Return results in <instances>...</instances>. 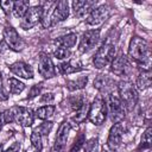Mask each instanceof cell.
<instances>
[{"instance_id": "cell-36", "label": "cell", "mask_w": 152, "mask_h": 152, "mask_svg": "<svg viewBox=\"0 0 152 152\" xmlns=\"http://www.w3.org/2000/svg\"><path fill=\"white\" fill-rule=\"evenodd\" d=\"M19 150H20V144L19 142H14L5 152H19Z\"/></svg>"}, {"instance_id": "cell-19", "label": "cell", "mask_w": 152, "mask_h": 152, "mask_svg": "<svg viewBox=\"0 0 152 152\" xmlns=\"http://www.w3.org/2000/svg\"><path fill=\"white\" fill-rule=\"evenodd\" d=\"M59 70L63 75H69V74H72V72H76V71H80L82 70V65L80 62H76V61H70V62H64L59 65Z\"/></svg>"}, {"instance_id": "cell-3", "label": "cell", "mask_w": 152, "mask_h": 152, "mask_svg": "<svg viewBox=\"0 0 152 152\" xmlns=\"http://www.w3.org/2000/svg\"><path fill=\"white\" fill-rule=\"evenodd\" d=\"M107 115V106L104 100L101 96H97L93 103L89 106V112H88V120L94 124V125H101L106 120Z\"/></svg>"}, {"instance_id": "cell-5", "label": "cell", "mask_w": 152, "mask_h": 152, "mask_svg": "<svg viewBox=\"0 0 152 152\" xmlns=\"http://www.w3.org/2000/svg\"><path fill=\"white\" fill-rule=\"evenodd\" d=\"M114 53H115V48L113 44L104 43L101 45V48L97 50V52L94 56V65L97 69H101L106 66L107 64L112 63L114 59Z\"/></svg>"}, {"instance_id": "cell-14", "label": "cell", "mask_w": 152, "mask_h": 152, "mask_svg": "<svg viewBox=\"0 0 152 152\" xmlns=\"http://www.w3.org/2000/svg\"><path fill=\"white\" fill-rule=\"evenodd\" d=\"M96 6V1L91 0H77V1H74L72 2V10H74V13L75 15L77 17H83L86 15L87 13H90Z\"/></svg>"}, {"instance_id": "cell-1", "label": "cell", "mask_w": 152, "mask_h": 152, "mask_svg": "<svg viewBox=\"0 0 152 152\" xmlns=\"http://www.w3.org/2000/svg\"><path fill=\"white\" fill-rule=\"evenodd\" d=\"M128 55L129 57L138 64H146L150 62V46L148 43L140 38V37H133L129 43L128 48Z\"/></svg>"}, {"instance_id": "cell-40", "label": "cell", "mask_w": 152, "mask_h": 152, "mask_svg": "<svg viewBox=\"0 0 152 152\" xmlns=\"http://www.w3.org/2000/svg\"><path fill=\"white\" fill-rule=\"evenodd\" d=\"M0 152H2V144H0Z\"/></svg>"}, {"instance_id": "cell-32", "label": "cell", "mask_w": 152, "mask_h": 152, "mask_svg": "<svg viewBox=\"0 0 152 152\" xmlns=\"http://www.w3.org/2000/svg\"><path fill=\"white\" fill-rule=\"evenodd\" d=\"M55 56H56L58 59H64V58H68V57L70 56V51H69V49H66V48L59 46V48H57V50L55 51Z\"/></svg>"}, {"instance_id": "cell-4", "label": "cell", "mask_w": 152, "mask_h": 152, "mask_svg": "<svg viewBox=\"0 0 152 152\" xmlns=\"http://www.w3.org/2000/svg\"><path fill=\"white\" fill-rule=\"evenodd\" d=\"M119 99L121 100L124 107L128 110H132L138 101V93L135 88L129 82H120L119 83Z\"/></svg>"}, {"instance_id": "cell-15", "label": "cell", "mask_w": 152, "mask_h": 152, "mask_svg": "<svg viewBox=\"0 0 152 152\" xmlns=\"http://www.w3.org/2000/svg\"><path fill=\"white\" fill-rule=\"evenodd\" d=\"M108 12H109L108 11V7H106V6L96 7V8H94L89 13V15H88V18H87L86 21L89 25H97V24H100V23H102L103 20L107 19Z\"/></svg>"}, {"instance_id": "cell-38", "label": "cell", "mask_w": 152, "mask_h": 152, "mask_svg": "<svg viewBox=\"0 0 152 152\" xmlns=\"http://www.w3.org/2000/svg\"><path fill=\"white\" fill-rule=\"evenodd\" d=\"M7 99H8V95H7V93L5 91V89L2 88V86L0 84V100L5 101V100H7Z\"/></svg>"}, {"instance_id": "cell-33", "label": "cell", "mask_w": 152, "mask_h": 152, "mask_svg": "<svg viewBox=\"0 0 152 152\" xmlns=\"http://www.w3.org/2000/svg\"><path fill=\"white\" fill-rule=\"evenodd\" d=\"M51 128H52V122H50V121H45V122H43V124L38 127V132H39V134L48 135V134L50 133Z\"/></svg>"}, {"instance_id": "cell-34", "label": "cell", "mask_w": 152, "mask_h": 152, "mask_svg": "<svg viewBox=\"0 0 152 152\" xmlns=\"http://www.w3.org/2000/svg\"><path fill=\"white\" fill-rule=\"evenodd\" d=\"M42 91V86L40 84H34L31 89H30V93H28V99H33L36 97L37 95H39Z\"/></svg>"}, {"instance_id": "cell-28", "label": "cell", "mask_w": 152, "mask_h": 152, "mask_svg": "<svg viewBox=\"0 0 152 152\" xmlns=\"http://www.w3.org/2000/svg\"><path fill=\"white\" fill-rule=\"evenodd\" d=\"M151 132H152V128L151 127H147V129L144 132L142 137H141V144L139 146V150H144V148H150L151 147Z\"/></svg>"}, {"instance_id": "cell-10", "label": "cell", "mask_w": 152, "mask_h": 152, "mask_svg": "<svg viewBox=\"0 0 152 152\" xmlns=\"http://www.w3.org/2000/svg\"><path fill=\"white\" fill-rule=\"evenodd\" d=\"M38 70L39 74L44 78H51L55 76V66L51 61V58L46 53H40L39 55V61H38Z\"/></svg>"}, {"instance_id": "cell-37", "label": "cell", "mask_w": 152, "mask_h": 152, "mask_svg": "<svg viewBox=\"0 0 152 152\" xmlns=\"http://www.w3.org/2000/svg\"><path fill=\"white\" fill-rule=\"evenodd\" d=\"M52 100H53V95L50 94V93H48V94H44V95L42 96L40 102H51Z\"/></svg>"}, {"instance_id": "cell-9", "label": "cell", "mask_w": 152, "mask_h": 152, "mask_svg": "<svg viewBox=\"0 0 152 152\" xmlns=\"http://www.w3.org/2000/svg\"><path fill=\"white\" fill-rule=\"evenodd\" d=\"M4 38H5V42L7 43V45L15 51H20L24 48L23 39L20 38V36L18 34L15 28H13L12 26H6L4 28Z\"/></svg>"}, {"instance_id": "cell-18", "label": "cell", "mask_w": 152, "mask_h": 152, "mask_svg": "<svg viewBox=\"0 0 152 152\" xmlns=\"http://www.w3.org/2000/svg\"><path fill=\"white\" fill-rule=\"evenodd\" d=\"M113 84L114 82L108 78L107 76H103V75H100L96 77V80L94 81V87L101 91H108L109 89L113 88Z\"/></svg>"}, {"instance_id": "cell-24", "label": "cell", "mask_w": 152, "mask_h": 152, "mask_svg": "<svg viewBox=\"0 0 152 152\" xmlns=\"http://www.w3.org/2000/svg\"><path fill=\"white\" fill-rule=\"evenodd\" d=\"M53 112H55V106H43L36 110V116L42 120H46L50 116H52Z\"/></svg>"}, {"instance_id": "cell-7", "label": "cell", "mask_w": 152, "mask_h": 152, "mask_svg": "<svg viewBox=\"0 0 152 152\" xmlns=\"http://www.w3.org/2000/svg\"><path fill=\"white\" fill-rule=\"evenodd\" d=\"M43 13H44V8L42 6H33V7L28 8L26 14L24 15V19H23V23H21V27L27 30V28L34 26L38 21L42 20Z\"/></svg>"}, {"instance_id": "cell-12", "label": "cell", "mask_w": 152, "mask_h": 152, "mask_svg": "<svg viewBox=\"0 0 152 152\" xmlns=\"http://www.w3.org/2000/svg\"><path fill=\"white\" fill-rule=\"evenodd\" d=\"M122 125L121 124H115L110 131H109V135H108V140H107V145L112 151H115L120 147L121 145V140H122Z\"/></svg>"}, {"instance_id": "cell-20", "label": "cell", "mask_w": 152, "mask_h": 152, "mask_svg": "<svg viewBox=\"0 0 152 152\" xmlns=\"http://www.w3.org/2000/svg\"><path fill=\"white\" fill-rule=\"evenodd\" d=\"M76 38H77V37H76L75 33H69V34H65V36H63V37L57 38V39L55 40V43H56L57 45L62 46V48L69 49V48H71V46H74V45L76 44Z\"/></svg>"}, {"instance_id": "cell-39", "label": "cell", "mask_w": 152, "mask_h": 152, "mask_svg": "<svg viewBox=\"0 0 152 152\" xmlns=\"http://www.w3.org/2000/svg\"><path fill=\"white\" fill-rule=\"evenodd\" d=\"M63 151H64V148H61V147H57V146H53L52 150H51V152H63Z\"/></svg>"}, {"instance_id": "cell-13", "label": "cell", "mask_w": 152, "mask_h": 152, "mask_svg": "<svg viewBox=\"0 0 152 152\" xmlns=\"http://www.w3.org/2000/svg\"><path fill=\"white\" fill-rule=\"evenodd\" d=\"M110 69H112V72H114L118 76H126L131 71V64L125 56L120 55L115 59L112 61V68Z\"/></svg>"}, {"instance_id": "cell-23", "label": "cell", "mask_w": 152, "mask_h": 152, "mask_svg": "<svg viewBox=\"0 0 152 152\" xmlns=\"http://www.w3.org/2000/svg\"><path fill=\"white\" fill-rule=\"evenodd\" d=\"M88 112H89V104L87 103V101H84V103L76 110V114L72 118V120L76 121V122H78V124L83 122L86 120V118L88 116Z\"/></svg>"}, {"instance_id": "cell-22", "label": "cell", "mask_w": 152, "mask_h": 152, "mask_svg": "<svg viewBox=\"0 0 152 152\" xmlns=\"http://www.w3.org/2000/svg\"><path fill=\"white\" fill-rule=\"evenodd\" d=\"M150 86H151V72L150 70H142L137 78V87L142 90Z\"/></svg>"}, {"instance_id": "cell-27", "label": "cell", "mask_w": 152, "mask_h": 152, "mask_svg": "<svg viewBox=\"0 0 152 152\" xmlns=\"http://www.w3.org/2000/svg\"><path fill=\"white\" fill-rule=\"evenodd\" d=\"M13 121H14V113L12 109H7V110L0 113V128L5 124H10Z\"/></svg>"}, {"instance_id": "cell-26", "label": "cell", "mask_w": 152, "mask_h": 152, "mask_svg": "<svg viewBox=\"0 0 152 152\" xmlns=\"http://www.w3.org/2000/svg\"><path fill=\"white\" fill-rule=\"evenodd\" d=\"M8 84H10V91L12 94H20L25 89V84L21 83L17 78H10L8 80Z\"/></svg>"}, {"instance_id": "cell-29", "label": "cell", "mask_w": 152, "mask_h": 152, "mask_svg": "<svg viewBox=\"0 0 152 152\" xmlns=\"http://www.w3.org/2000/svg\"><path fill=\"white\" fill-rule=\"evenodd\" d=\"M30 139H31V142H32L33 147H34L38 152H40L42 148H43V145H42V135H40L39 133H37V132H32Z\"/></svg>"}, {"instance_id": "cell-16", "label": "cell", "mask_w": 152, "mask_h": 152, "mask_svg": "<svg viewBox=\"0 0 152 152\" xmlns=\"http://www.w3.org/2000/svg\"><path fill=\"white\" fill-rule=\"evenodd\" d=\"M10 70L14 75H17L19 77H23V78H32L33 77V70H32V68L28 64L24 63V62H17V63L12 64L10 66Z\"/></svg>"}, {"instance_id": "cell-21", "label": "cell", "mask_w": 152, "mask_h": 152, "mask_svg": "<svg viewBox=\"0 0 152 152\" xmlns=\"http://www.w3.org/2000/svg\"><path fill=\"white\" fill-rule=\"evenodd\" d=\"M27 10H28V1H21V0H19V1L13 2L12 11H13L14 17H17V18H24V15L26 14Z\"/></svg>"}, {"instance_id": "cell-25", "label": "cell", "mask_w": 152, "mask_h": 152, "mask_svg": "<svg viewBox=\"0 0 152 152\" xmlns=\"http://www.w3.org/2000/svg\"><path fill=\"white\" fill-rule=\"evenodd\" d=\"M88 82V78L86 76H82V77H78L77 80H74V81H69L66 87L69 90L74 91V90H78V89H82L84 88V86L87 84Z\"/></svg>"}, {"instance_id": "cell-8", "label": "cell", "mask_w": 152, "mask_h": 152, "mask_svg": "<svg viewBox=\"0 0 152 152\" xmlns=\"http://www.w3.org/2000/svg\"><path fill=\"white\" fill-rule=\"evenodd\" d=\"M99 38H100V30H88L83 33L82 38H81V42H80V45H78V49L81 52H87L89 50H91L96 43L99 42Z\"/></svg>"}, {"instance_id": "cell-30", "label": "cell", "mask_w": 152, "mask_h": 152, "mask_svg": "<svg viewBox=\"0 0 152 152\" xmlns=\"http://www.w3.org/2000/svg\"><path fill=\"white\" fill-rule=\"evenodd\" d=\"M84 142H86V137H84L83 133H80L77 135V138L75 139V141H74V144H72V146L70 148V152H78L80 148L84 145Z\"/></svg>"}, {"instance_id": "cell-2", "label": "cell", "mask_w": 152, "mask_h": 152, "mask_svg": "<svg viewBox=\"0 0 152 152\" xmlns=\"http://www.w3.org/2000/svg\"><path fill=\"white\" fill-rule=\"evenodd\" d=\"M69 15V5L66 1H58L55 4L51 14L48 13H43V18H42V25L43 27H49L56 23L63 21L68 18Z\"/></svg>"}, {"instance_id": "cell-17", "label": "cell", "mask_w": 152, "mask_h": 152, "mask_svg": "<svg viewBox=\"0 0 152 152\" xmlns=\"http://www.w3.org/2000/svg\"><path fill=\"white\" fill-rule=\"evenodd\" d=\"M69 131H70V124L69 122H62V125L59 126V128L57 131L55 146L61 147V148H64V146L66 144V140H68Z\"/></svg>"}, {"instance_id": "cell-6", "label": "cell", "mask_w": 152, "mask_h": 152, "mask_svg": "<svg viewBox=\"0 0 152 152\" xmlns=\"http://www.w3.org/2000/svg\"><path fill=\"white\" fill-rule=\"evenodd\" d=\"M106 106H108V112H109L112 121L115 124H119L125 116V107H124L121 100L119 99V96L110 94Z\"/></svg>"}, {"instance_id": "cell-11", "label": "cell", "mask_w": 152, "mask_h": 152, "mask_svg": "<svg viewBox=\"0 0 152 152\" xmlns=\"http://www.w3.org/2000/svg\"><path fill=\"white\" fill-rule=\"evenodd\" d=\"M12 110L14 113V120H17L21 126L28 127L33 124L34 115L31 109L25 107H14Z\"/></svg>"}, {"instance_id": "cell-35", "label": "cell", "mask_w": 152, "mask_h": 152, "mask_svg": "<svg viewBox=\"0 0 152 152\" xmlns=\"http://www.w3.org/2000/svg\"><path fill=\"white\" fill-rule=\"evenodd\" d=\"M0 6L2 7V10L5 11V13H10V11L13 8V1H1Z\"/></svg>"}, {"instance_id": "cell-31", "label": "cell", "mask_w": 152, "mask_h": 152, "mask_svg": "<svg viewBox=\"0 0 152 152\" xmlns=\"http://www.w3.org/2000/svg\"><path fill=\"white\" fill-rule=\"evenodd\" d=\"M84 152H100L97 138H93V139H90L88 142H86Z\"/></svg>"}]
</instances>
